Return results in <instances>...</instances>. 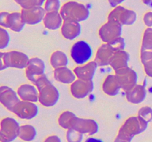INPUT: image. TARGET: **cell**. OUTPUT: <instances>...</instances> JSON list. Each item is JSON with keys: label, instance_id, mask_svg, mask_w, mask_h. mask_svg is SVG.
Instances as JSON below:
<instances>
[{"label": "cell", "instance_id": "obj_19", "mask_svg": "<svg viewBox=\"0 0 152 142\" xmlns=\"http://www.w3.org/2000/svg\"><path fill=\"white\" fill-rule=\"evenodd\" d=\"M16 92L21 101L34 103L39 101V91L35 85L30 84H22L18 87Z\"/></svg>", "mask_w": 152, "mask_h": 142}, {"label": "cell", "instance_id": "obj_23", "mask_svg": "<svg viewBox=\"0 0 152 142\" xmlns=\"http://www.w3.org/2000/svg\"><path fill=\"white\" fill-rule=\"evenodd\" d=\"M102 88L104 93L109 96H116L122 90L115 74H110L105 77L102 82Z\"/></svg>", "mask_w": 152, "mask_h": 142}, {"label": "cell", "instance_id": "obj_32", "mask_svg": "<svg viewBox=\"0 0 152 142\" xmlns=\"http://www.w3.org/2000/svg\"><path fill=\"white\" fill-rule=\"evenodd\" d=\"M62 7L60 0H46L44 4V9L46 13L48 12L60 11Z\"/></svg>", "mask_w": 152, "mask_h": 142}, {"label": "cell", "instance_id": "obj_16", "mask_svg": "<svg viewBox=\"0 0 152 142\" xmlns=\"http://www.w3.org/2000/svg\"><path fill=\"white\" fill-rule=\"evenodd\" d=\"M21 101L17 92L7 86H1L0 87V102L7 109L12 112L13 107Z\"/></svg>", "mask_w": 152, "mask_h": 142}, {"label": "cell", "instance_id": "obj_40", "mask_svg": "<svg viewBox=\"0 0 152 142\" xmlns=\"http://www.w3.org/2000/svg\"><path fill=\"white\" fill-rule=\"evenodd\" d=\"M142 2L145 4H146V5L152 7V0H142Z\"/></svg>", "mask_w": 152, "mask_h": 142}, {"label": "cell", "instance_id": "obj_20", "mask_svg": "<svg viewBox=\"0 0 152 142\" xmlns=\"http://www.w3.org/2000/svg\"><path fill=\"white\" fill-rule=\"evenodd\" d=\"M60 29L61 33L65 39L74 40L81 33L82 26L80 22L64 21Z\"/></svg>", "mask_w": 152, "mask_h": 142}, {"label": "cell", "instance_id": "obj_35", "mask_svg": "<svg viewBox=\"0 0 152 142\" xmlns=\"http://www.w3.org/2000/svg\"><path fill=\"white\" fill-rule=\"evenodd\" d=\"M137 115L148 123L151 122L152 121V108L148 106H142L138 111Z\"/></svg>", "mask_w": 152, "mask_h": 142}, {"label": "cell", "instance_id": "obj_39", "mask_svg": "<svg viewBox=\"0 0 152 142\" xmlns=\"http://www.w3.org/2000/svg\"><path fill=\"white\" fill-rule=\"evenodd\" d=\"M85 142H104V141L99 138H96L91 137V138H88L86 139V141Z\"/></svg>", "mask_w": 152, "mask_h": 142}, {"label": "cell", "instance_id": "obj_33", "mask_svg": "<svg viewBox=\"0 0 152 142\" xmlns=\"http://www.w3.org/2000/svg\"><path fill=\"white\" fill-rule=\"evenodd\" d=\"M66 139L68 142H82L83 140V134L75 130H67Z\"/></svg>", "mask_w": 152, "mask_h": 142}, {"label": "cell", "instance_id": "obj_5", "mask_svg": "<svg viewBox=\"0 0 152 142\" xmlns=\"http://www.w3.org/2000/svg\"><path fill=\"white\" fill-rule=\"evenodd\" d=\"M93 55L91 46L84 40H80L72 45L71 57L78 65H83L89 62Z\"/></svg>", "mask_w": 152, "mask_h": 142}, {"label": "cell", "instance_id": "obj_29", "mask_svg": "<svg viewBox=\"0 0 152 142\" xmlns=\"http://www.w3.org/2000/svg\"><path fill=\"white\" fill-rule=\"evenodd\" d=\"M140 61L145 74L152 78V51L140 50Z\"/></svg>", "mask_w": 152, "mask_h": 142}, {"label": "cell", "instance_id": "obj_10", "mask_svg": "<svg viewBox=\"0 0 152 142\" xmlns=\"http://www.w3.org/2000/svg\"><path fill=\"white\" fill-rule=\"evenodd\" d=\"M115 75L123 91H129L137 84V74L129 67L115 71Z\"/></svg>", "mask_w": 152, "mask_h": 142}, {"label": "cell", "instance_id": "obj_11", "mask_svg": "<svg viewBox=\"0 0 152 142\" xmlns=\"http://www.w3.org/2000/svg\"><path fill=\"white\" fill-rule=\"evenodd\" d=\"M12 112L21 119L31 120L38 115L39 108L34 102L20 101L13 107Z\"/></svg>", "mask_w": 152, "mask_h": 142}, {"label": "cell", "instance_id": "obj_1", "mask_svg": "<svg viewBox=\"0 0 152 142\" xmlns=\"http://www.w3.org/2000/svg\"><path fill=\"white\" fill-rule=\"evenodd\" d=\"M39 91V102L45 107L53 106L59 99V90L49 81L47 75H42L34 83Z\"/></svg>", "mask_w": 152, "mask_h": 142}, {"label": "cell", "instance_id": "obj_17", "mask_svg": "<svg viewBox=\"0 0 152 142\" xmlns=\"http://www.w3.org/2000/svg\"><path fill=\"white\" fill-rule=\"evenodd\" d=\"M116 50L108 43H104L97 49L94 61L99 67H106L110 65L111 59Z\"/></svg>", "mask_w": 152, "mask_h": 142}, {"label": "cell", "instance_id": "obj_22", "mask_svg": "<svg viewBox=\"0 0 152 142\" xmlns=\"http://www.w3.org/2000/svg\"><path fill=\"white\" fill-rule=\"evenodd\" d=\"M42 22L45 28L50 30H56L61 28L64 20L60 12L54 11L46 13Z\"/></svg>", "mask_w": 152, "mask_h": 142}, {"label": "cell", "instance_id": "obj_38", "mask_svg": "<svg viewBox=\"0 0 152 142\" xmlns=\"http://www.w3.org/2000/svg\"><path fill=\"white\" fill-rule=\"evenodd\" d=\"M125 0H108V2L113 7H116L123 3Z\"/></svg>", "mask_w": 152, "mask_h": 142}, {"label": "cell", "instance_id": "obj_36", "mask_svg": "<svg viewBox=\"0 0 152 142\" xmlns=\"http://www.w3.org/2000/svg\"><path fill=\"white\" fill-rule=\"evenodd\" d=\"M143 22L148 28H152V11L146 12L144 14Z\"/></svg>", "mask_w": 152, "mask_h": 142}, {"label": "cell", "instance_id": "obj_31", "mask_svg": "<svg viewBox=\"0 0 152 142\" xmlns=\"http://www.w3.org/2000/svg\"><path fill=\"white\" fill-rule=\"evenodd\" d=\"M16 4L21 6L22 9H29L34 7L44 5L46 0H14Z\"/></svg>", "mask_w": 152, "mask_h": 142}, {"label": "cell", "instance_id": "obj_7", "mask_svg": "<svg viewBox=\"0 0 152 142\" xmlns=\"http://www.w3.org/2000/svg\"><path fill=\"white\" fill-rule=\"evenodd\" d=\"M19 122L11 117L1 119L0 124V142H12L17 137L19 133Z\"/></svg>", "mask_w": 152, "mask_h": 142}, {"label": "cell", "instance_id": "obj_13", "mask_svg": "<svg viewBox=\"0 0 152 142\" xmlns=\"http://www.w3.org/2000/svg\"><path fill=\"white\" fill-rule=\"evenodd\" d=\"M94 90L93 81H84L77 78L71 84L70 91L73 97L77 99H85Z\"/></svg>", "mask_w": 152, "mask_h": 142}, {"label": "cell", "instance_id": "obj_9", "mask_svg": "<svg viewBox=\"0 0 152 142\" xmlns=\"http://www.w3.org/2000/svg\"><path fill=\"white\" fill-rule=\"evenodd\" d=\"M123 26L118 23L108 21L99 28V36L104 43H110L121 37Z\"/></svg>", "mask_w": 152, "mask_h": 142}, {"label": "cell", "instance_id": "obj_3", "mask_svg": "<svg viewBox=\"0 0 152 142\" xmlns=\"http://www.w3.org/2000/svg\"><path fill=\"white\" fill-rule=\"evenodd\" d=\"M148 124L146 121L138 115L129 117L119 130L117 137L132 141L134 136L146 130Z\"/></svg>", "mask_w": 152, "mask_h": 142}, {"label": "cell", "instance_id": "obj_37", "mask_svg": "<svg viewBox=\"0 0 152 142\" xmlns=\"http://www.w3.org/2000/svg\"><path fill=\"white\" fill-rule=\"evenodd\" d=\"M43 142H62V141L59 138V136L53 135H50L46 138Z\"/></svg>", "mask_w": 152, "mask_h": 142}, {"label": "cell", "instance_id": "obj_27", "mask_svg": "<svg viewBox=\"0 0 152 142\" xmlns=\"http://www.w3.org/2000/svg\"><path fill=\"white\" fill-rule=\"evenodd\" d=\"M37 135V132L35 127L31 124L21 125L19 128V138L24 141L30 142L34 141Z\"/></svg>", "mask_w": 152, "mask_h": 142}, {"label": "cell", "instance_id": "obj_12", "mask_svg": "<svg viewBox=\"0 0 152 142\" xmlns=\"http://www.w3.org/2000/svg\"><path fill=\"white\" fill-rule=\"evenodd\" d=\"M45 64L44 61L39 57L30 59L28 64L25 68V75L28 81L34 83L36 80L42 75H45Z\"/></svg>", "mask_w": 152, "mask_h": 142}, {"label": "cell", "instance_id": "obj_6", "mask_svg": "<svg viewBox=\"0 0 152 142\" xmlns=\"http://www.w3.org/2000/svg\"><path fill=\"white\" fill-rule=\"evenodd\" d=\"M136 12L133 10H130L119 5L114 7L108 16V21L114 22L123 25H132L137 21Z\"/></svg>", "mask_w": 152, "mask_h": 142}, {"label": "cell", "instance_id": "obj_26", "mask_svg": "<svg viewBox=\"0 0 152 142\" xmlns=\"http://www.w3.org/2000/svg\"><path fill=\"white\" fill-rule=\"evenodd\" d=\"M68 56L61 50H56L51 54L50 57V63L53 69L67 67L68 64Z\"/></svg>", "mask_w": 152, "mask_h": 142}, {"label": "cell", "instance_id": "obj_2", "mask_svg": "<svg viewBox=\"0 0 152 142\" xmlns=\"http://www.w3.org/2000/svg\"><path fill=\"white\" fill-rule=\"evenodd\" d=\"M59 12L64 21L81 22L88 19L90 16V10L87 6L76 1L64 3Z\"/></svg>", "mask_w": 152, "mask_h": 142}, {"label": "cell", "instance_id": "obj_15", "mask_svg": "<svg viewBox=\"0 0 152 142\" xmlns=\"http://www.w3.org/2000/svg\"><path fill=\"white\" fill-rule=\"evenodd\" d=\"M46 11L41 6L34 7L29 9H22L21 15L25 25H35L43 22Z\"/></svg>", "mask_w": 152, "mask_h": 142}, {"label": "cell", "instance_id": "obj_25", "mask_svg": "<svg viewBox=\"0 0 152 142\" xmlns=\"http://www.w3.org/2000/svg\"><path fill=\"white\" fill-rule=\"evenodd\" d=\"M129 59H130L129 53L125 50L117 51L111 59L110 66L114 71L128 67Z\"/></svg>", "mask_w": 152, "mask_h": 142}, {"label": "cell", "instance_id": "obj_30", "mask_svg": "<svg viewBox=\"0 0 152 142\" xmlns=\"http://www.w3.org/2000/svg\"><path fill=\"white\" fill-rule=\"evenodd\" d=\"M141 50L152 51V28H147L144 31Z\"/></svg>", "mask_w": 152, "mask_h": 142}, {"label": "cell", "instance_id": "obj_21", "mask_svg": "<svg viewBox=\"0 0 152 142\" xmlns=\"http://www.w3.org/2000/svg\"><path fill=\"white\" fill-rule=\"evenodd\" d=\"M146 96V89L143 85H141V84H137L133 88L126 92L127 101L134 104H139L142 103L145 99Z\"/></svg>", "mask_w": 152, "mask_h": 142}, {"label": "cell", "instance_id": "obj_34", "mask_svg": "<svg viewBox=\"0 0 152 142\" xmlns=\"http://www.w3.org/2000/svg\"><path fill=\"white\" fill-rule=\"evenodd\" d=\"M10 41V36L7 30L4 28H0V49L4 50L7 46Z\"/></svg>", "mask_w": 152, "mask_h": 142}, {"label": "cell", "instance_id": "obj_8", "mask_svg": "<svg viewBox=\"0 0 152 142\" xmlns=\"http://www.w3.org/2000/svg\"><path fill=\"white\" fill-rule=\"evenodd\" d=\"M0 25L5 29L7 28L13 32L19 33L24 29L25 23L22 19L21 12H1Z\"/></svg>", "mask_w": 152, "mask_h": 142}, {"label": "cell", "instance_id": "obj_28", "mask_svg": "<svg viewBox=\"0 0 152 142\" xmlns=\"http://www.w3.org/2000/svg\"><path fill=\"white\" fill-rule=\"evenodd\" d=\"M76 117L77 115L71 111H64L60 114L58 118V124L62 128L65 130H71L72 128L74 120Z\"/></svg>", "mask_w": 152, "mask_h": 142}, {"label": "cell", "instance_id": "obj_4", "mask_svg": "<svg viewBox=\"0 0 152 142\" xmlns=\"http://www.w3.org/2000/svg\"><path fill=\"white\" fill-rule=\"evenodd\" d=\"M1 64L0 70L1 71L7 68H17L25 69L28 64L30 58L25 53L18 50H10L7 52H1Z\"/></svg>", "mask_w": 152, "mask_h": 142}, {"label": "cell", "instance_id": "obj_14", "mask_svg": "<svg viewBox=\"0 0 152 142\" xmlns=\"http://www.w3.org/2000/svg\"><path fill=\"white\" fill-rule=\"evenodd\" d=\"M80 133L93 135L97 133L99 130V125L95 120L91 118H82L76 117L73 122L72 128Z\"/></svg>", "mask_w": 152, "mask_h": 142}, {"label": "cell", "instance_id": "obj_41", "mask_svg": "<svg viewBox=\"0 0 152 142\" xmlns=\"http://www.w3.org/2000/svg\"><path fill=\"white\" fill-rule=\"evenodd\" d=\"M114 142H131V141H126V140H124V139L123 138H120L119 137H116L115 140H114Z\"/></svg>", "mask_w": 152, "mask_h": 142}, {"label": "cell", "instance_id": "obj_24", "mask_svg": "<svg viewBox=\"0 0 152 142\" xmlns=\"http://www.w3.org/2000/svg\"><path fill=\"white\" fill-rule=\"evenodd\" d=\"M53 77L55 80L65 84H71L77 80L74 70H71L67 67L54 69Z\"/></svg>", "mask_w": 152, "mask_h": 142}, {"label": "cell", "instance_id": "obj_18", "mask_svg": "<svg viewBox=\"0 0 152 142\" xmlns=\"http://www.w3.org/2000/svg\"><path fill=\"white\" fill-rule=\"evenodd\" d=\"M98 67L99 66L97 63L94 60L90 61L86 64L76 67L73 70L77 78L79 79L84 80V81H92Z\"/></svg>", "mask_w": 152, "mask_h": 142}]
</instances>
